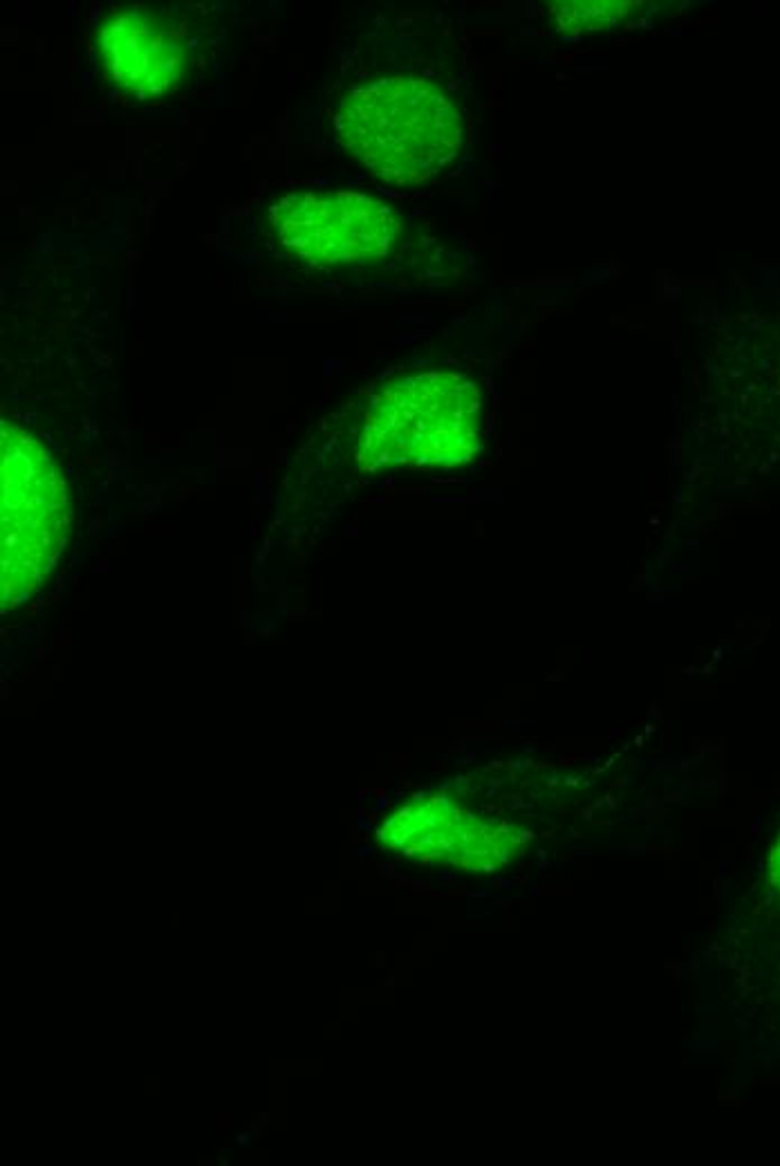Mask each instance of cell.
<instances>
[{"label":"cell","mask_w":780,"mask_h":1166,"mask_svg":"<svg viewBox=\"0 0 780 1166\" xmlns=\"http://www.w3.org/2000/svg\"><path fill=\"white\" fill-rule=\"evenodd\" d=\"M640 3H623V0H590V3H554L552 17L561 30L585 32L614 28L619 21H626L633 14H640Z\"/></svg>","instance_id":"52a82bcc"},{"label":"cell","mask_w":780,"mask_h":1166,"mask_svg":"<svg viewBox=\"0 0 780 1166\" xmlns=\"http://www.w3.org/2000/svg\"><path fill=\"white\" fill-rule=\"evenodd\" d=\"M99 55L110 81L139 99L171 92L189 68L180 32L146 10L112 14L101 26Z\"/></svg>","instance_id":"8992f818"},{"label":"cell","mask_w":780,"mask_h":1166,"mask_svg":"<svg viewBox=\"0 0 780 1166\" xmlns=\"http://www.w3.org/2000/svg\"><path fill=\"white\" fill-rule=\"evenodd\" d=\"M344 149L388 185H422L462 149L460 110L435 86L388 77L357 88L337 112Z\"/></svg>","instance_id":"7a4b0ae2"},{"label":"cell","mask_w":780,"mask_h":1166,"mask_svg":"<svg viewBox=\"0 0 780 1166\" xmlns=\"http://www.w3.org/2000/svg\"><path fill=\"white\" fill-rule=\"evenodd\" d=\"M771 880L776 882V887L780 889V832H778V839L771 848Z\"/></svg>","instance_id":"ba28073f"},{"label":"cell","mask_w":780,"mask_h":1166,"mask_svg":"<svg viewBox=\"0 0 780 1166\" xmlns=\"http://www.w3.org/2000/svg\"><path fill=\"white\" fill-rule=\"evenodd\" d=\"M68 532L63 476L32 433L6 422L0 431V600L6 611L39 591Z\"/></svg>","instance_id":"3957f363"},{"label":"cell","mask_w":780,"mask_h":1166,"mask_svg":"<svg viewBox=\"0 0 780 1166\" xmlns=\"http://www.w3.org/2000/svg\"><path fill=\"white\" fill-rule=\"evenodd\" d=\"M274 240L315 269L366 267L391 254L399 220L382 200L357 191H300L267 214Z\"/></svg>","instance_id":"277c9868"},{"label":"cell","mask_w":780,"mask_h":1166,"mask_svg":"<svg viewBox=\"0 0 780 1166\" xmlns=\"http://www.w3.org/2000/svg\"><path fill=\"white\" fill-rule=\"evenodd\" d=\"M483 447V395L460 373L431 370L393 382L371 402L357 443L364 472L448 470Z\"/></svg>","instance_id":"6da1fadb"},{"label":"cell","mask_w":780,"mask_h":1166,"mask_svg":"<svg viewBox=\"0 0 780 1166\" xmlns=\"http://www.w3.org/2000/svg\"><path fill=\"white\" fill-rule=\"evenodd\" d=\"M379 837L424 861L437 859L485 870L507 863L516 850V839L507 828L476 817L446 797L404 806L386 821Z\"/></svg>","instance_id":"5b68a950"}]
</instances>
